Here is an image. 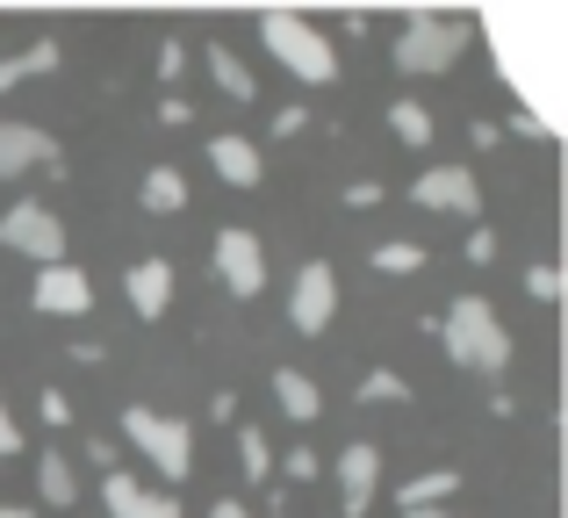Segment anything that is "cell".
Masks as SVG:
<instances>
[{"instance_id": "1", "label": "cell", "mask_w": 568, "mask_h": 518, "mask_svg": "<svg viewBox=\"0 0 568 518\" xmlns=\"http://www.w3.org/2000/svg\"><path fill=\"white\" fill-rule=\"evenodd\" d=\"M432 332L446 338V360L468 367V375H504L511 367V332H504V317L483 295H460L446 317H432Z\"/></svg>"}, {"instance_id": "2", "label": "cell", "mask_w": 568, "mask_h": 518, "mask_svg": "<svg viewBox=\"0 0 568 518\" xmlns=\"http://www.w3.org/2000/svg\"><path fill=\"white\" fill-rule=\"evenodd\" d=\"M123 439H130V447H138L166 483H187V468H194V425H187V418L152 410V404H130V410H123Z\"/></svg>"}, {"instance_id": "3", "label": "cell", "mask_w": 568, "mask_h": 518, "mask_svg": "<svg viewBox=\"0 0 568 518\" xmlns=\"http://www.w3.org/2000/svg\"><path fill=\"white\" fill-rule=\"evenodd\" d=\"M260 43L281 58V72H295L303 87L338 80V51H332V37H324L317 22H303V14H266V22H260Z\"/></svg>"}, {"instance_id": "4", "label": "cell", "mask_w": 568, "mask_h": 518, "mask_svg": "<svg viewBox=\"0 0 568 518\" xmlns=\"http://www.w3.org/2000/svg\"><path fill=\"white\" fill-rule=\"evenodd\" d=\"M475 22H454V14H403L396 29V72H446L460 51H468Z\"/></svg>"}, {"instance_id": "5", "label": "cell", "mask_w": 568, "mask_h": 518, "mask_svg": "<svg viewBox=\"0 0 568 518\" xmlns=\"http://www.w3.org/2000/svg\"><path fill=\"white\" fill-rule=\"evenodd\" d=\"M0 245L37 266H58L65 260V216L51 210V202H14L8 216H0Z\"/></svg>"}, {"instance_id": "6", "label": "cell", "mask_w": 568, "mask_h": 518, "mask_svg": "<svg viewBox=\"0 0 568 518\" xmlns=\"http://www.w3.org/2000/svg\"><path fill=\"white\" fill-rule=\"evenodd\" d=\"M209 266H216V281L237 295V303H252V295L266 288V245H260V231L223 224V231H216V253H209Z\"/></svg>"}, {"instance_id": "7", "label": "cell", "mask_w": 568, "mask_h": 518, "mask_svg": "<svg viewBox=\"0 0 568 518\" xmlns=\"http://www.w3.org/2000/svg\"><path fill=\"white\" fill-rule=\"evenodd\" d=\"M332 317H338V274H332V260H303V266H295V288H288V324L303 338H317Z\"/></svg>"}, {"instance_id": "8", "label": "cell", "mask_w": 568, "mask_h": 518, "mask_svg": "<svg viewBox=\"0 0 568 518\" xmlns=\"http://www.w3.org/2000/svg\"><path fill=\"white\" fill-rule=\"evenodd\" d=\"M29 309H37V317H87V309H94V281H87L72 260L37 266V281H29Z\"/></svg>"}, {"instance_id": "9", "label": "cell", "mask_w": 568, "mask_h": 518, "mask_svg": "<svg viewBox=\"0 0 568 518\" xmlns=\"http://www.w3.org/2000/svg\"><path fill=\"white\" fill-rule=\"evenodd\" d=\"M410 202L417 210H446V216H475L483 210V181L468 166H425L410 181Z\"/></svg>"}, {"instance_id": "10", "label": "cell", "mask_w": 568, "mask_h": 518, "mask_svg": "<svg viewBox=\"0 0 568 518\" xmlns=\"http://www.w3.org/2000/svg\"><path fill=\"white\" fill-rule=\"evenodd\" d=\"M37 166H65V152H58V138L51 130H37V123H0V181H22V173H37Z\"/></svg>"}, {"instance_id": "11", "label": "cell", "mask_w": 568, "mask_h": 518, "mask_svg": "<svg viewBox=\"0 0 568 518\" xmlns=\"http://www.w3.org/2000/svg\"><path fill=\"white\" fill-rule=\"evenodd\" d=\"M375 490H382V454L367 447V439L338 447V511H346V518H367Z\"/></svg>"}, {"instance_id": "12", "label": "cell", "mask_w": 568, "mask_h": 518, "mask_svg": "<svg viewBox=\"0 0 568 518\" xmlns=\"http://www.w3.org/2000/svg\"><path fill=\"white\" fill-rule=\"evenodd\" d=\"M101 505H109V518H181L173 490H144V483L123 476V468H109V476H101Z\"/></svg>"}, {"instance_id": "13", "label": "cell", "mask_w": 568, "mask_h": 518, "mask_svg": "<svg viewBox=\"0 0 568 518\" xmlns=\"http://www.w3.org/2000/svg\"><path fill=\"white\" fill-rule=\"evenodd\" d=\"M209 166H216V181L223 187H260V173H266V159H260V144L252 138H209Z\"/></svg>"}, {"instance_id": "14", "label": "cell", "mask_w": 568, "mask_h": 518, "mask_svg": "<svg viewBox=\"0 0 568 518\" xmlns=\"http://www.w3.org/2000/svg\"><path fill=\"white\" fill-rule=\"evenodd\" d=\"M123 288H130V309H138L144 324H159V317H166V303H173V266L166 260H138L123 274Z\"/></svg>"}, {"instance_id": "15", "label": "cell", "mask_w": 568, "mask_h": 518, "mask_svg": "<svg viewBox=\"0 0 568 518\" xmlns=\"http://www.w3.org/2000/svg\"><path fill=\"white\" fill-rule=\"evenodd\" d=\"M65 65V51H58V37H43V43H29V51H14V58H0V94H14V87H29V80H43V72H58Z\"/></svg>"}, {"instance_id": "16", "label": "cell", "mask_w": 568, "mask_h": 518, "mask_svg": "<svg viewBox=\"0 0 568 518\" xmlns=\"http://www.w3.org/2000/svg\"><path fill=\"white\" fill-rule=\"evenodd\" d=\"M454 497H460V476H454V468H425V476H410L396 490V505L403 511H446Z\"/></svg>"}, {"instance_id": "17", "label": "cell", "mask_w": 568, "mask_h": 518, "mask_svg": "<svg viewBox=\"0 0 568 518\" xmlns=\"http://www.w3.org/2000/svg\"><path fill=\"white\" fill-rule=\"evenodd\" d=\"M274 404H281V418L310 425V418L324 410V396H317V382H310L303 367H274Z\"/></svg>"}, {"instance_id": "18", "label": "cell", "mask_w": 568, "mask_h": 518, "mask_svg": "<svg viewBox=\"0 0 568 518\" xmlns=\"http://www.w3.org/2000/svg\"><path fill=\"white\" fill-rule=\"evenodd\" d=\"M209 80H216V94H231V101H252V94H260L252 65L231 51V43H209Z\"/></svg>"}, {"instance_id": "19", "label": "cell", "mask_w": 568, "mask_h": 518, "mask_svg": "<svg viewBox=\"0 0 568 518\" xmlns=\"http://www.w3.org/2000/svg\"><path fill=\"white\" fill-rule=\"evenodd\" d=\"M138 202L152 216H181L187 210V181H181V166H152L144 173V187H138Z\"/></svg>"}, {"instance_id": "20", "label": "cell", "mask_w": 568, "mask_h": 518, "mask_svg": "<svg viewBox=\"0 0 568 518\" xmlns=\"http://www.w3.org/2000/svg\"><path fill=\"white\" fill-rule=\"evenodd\" d=\"M388 130H396L410 152H425V144H432V109L410 101V94H396V101H388Z\"/></svg>"}, {"instance_id": "21", "label": "cell", "mask_w": 568, "mask_h": 518, "mask_svg": "<svg viewBox=\"0 0 568 518\" xmlns=\"http://www.w3.org/2000/svg\"><path fill=\"white\" fill-rule=\"evenodd\" d=\"M237 468H245V483H274V447L260 425H237Z\"/></svg>"}, {"instance_id": "22", "label": "cell", "mask_w": 568, "mask_h": 518, "mask_svg": "<svg viewBox=\"0 0 568 518\" xmlns=\"http://www.w3.org/2000/svg\"><path fill=\"white\" fill-rule=\"evenodd\" d=\"M37 490L51 497V505H72V497H80V476H72L65 454H43V461H37Z\"/></svg>"}, {"instance_id": "23", "label": "cell", "mask_w": 568, "mask_h": 518, "mask_svg": "<svg viewBox=\"0 0 568 518\" xmlns=\"http://www.w3.org/2000/svg\"><path fill=\"white\" fill-rule=\"evenodd\" d=\"M425 266V245H410V238H382L375 245V274H417Z\"/></svg>"}, {"instance_id": "24", "label": "cell", "mask_w": 568, "mask_h": 518, "mask_svg": "<svg viewBox=\"0 0 568 518\" xmlns=\"http://www.w3.org/2000/svg\"><path fill=\"white\" fill-rule=\"evenodd\" d=\"M361 404H410V382H403L396 367H375V375L361 382Z\"/></svg>"}, {"instance_id": "25", "label": "cell", "mask_w": 568, "mask_h": 518, "mask_svg": "<svg viewBox=\"0 0 568 518\" xmlns=\"http://www.w3.org/2000/svg\"><path fill=\"white\" fill-rule=\"evenodd\" d=\"M281 468H288V483H317L324 476V454L317 447H288V454H281Z\"/></svg>"}, {"instance_id": "26", "label": "cell", "mask_w": 568, "mask_h": 518, "mask_svg": "<svg viewBox=\"0 0 568 518\" xmlns=\"http://www.w3.org/2000/svg\"><path fill=\"white\" fill-rule=\"evenodd\" d=\"M526 295H532V303H555V295H561V266H526Z\"/></svg>"}, {"instance_id": "27", "label": "cell", "mask_w": 568, "mask_h": 518, "mask_svg": "<svg viewBox=\"0 0 568 518\" xmlns=\"http://www.w3.org/2000/svg\"><path fill=\"white\" fill-rule=\"evenodd\" d=\"M37 418L51 425V433H58V425H72V396H65V389H51V382H43V396H37Z\"/></svg>"}, {"instance_id": "28", "label": "cell", "mask_w": 568, "mask_h": 518, "mask_svg": "<svg viewBox=\"0 0 568 518\" xmlns=\"http://www.w3.org/2000/svg\"><path fill=\"white\" fill-rule=\"evenodd\" d=\"M152 65H159V80H181V65H187V43H181V37H166V43H159V58H152Z\"/></svg>"}, {"instance_id": "29", "label": "cell", "mask_w": 568, "mask_h": 518, "mask_svg": "<svg viewBox=\"0 0 568 518\" xmlns=\"http://www.w3.org/2000/svg\"><path fill=\"white\" fill-rule=\"evenodd\" d=\"M14 454H22V425H14L8 396H0V461H14Z\"/></svg>"}, {"instance_id": "30", "label": "cell", "mask_w": 568, "mask_h": 518, "mask_svg": "<svg viewBox=\"0 0 568 518\" xmlns=\"http://www.w3.org/2000/svg\"><path fill=\"white\" fill-rule=\"evenodd\" d=\"M303 123H310V109H303V101H288V109L274 115V138H295V130H303Z\"/></svg>"}, {"instance_id": "31", "label": "cell", "mask_w": 568, "mask_h": 518, "mask_svg": "<svg viewBox=\"0 0 568 518\" xmlns=\"http://www.w3.org/2000/svg\"><path fill=\"white\" fill-rule=\"evenodd\" d=\"M159 123H166V130H181V123H194V109H187L181 94H166V101H159Z\"/></svg>"}, {"instance_id": "32", "label": "cell", "mask_w": 568, "mask_h": 518, "mask_svg": "<svg viewBox=\"0 0 568 518\" xmlns=\"http://www.w3.org/2000/svg\"><path fill=\"white\" fill-rule=\"evenodd\" d=\"M346 202H353V210H375V202H382V181H353Z\"/></svg>"}, {"instance_id": "33", "label": "cell", "mask_w": 568, "mask_h": 518, "mask_svg": "<svg viewBox=\"0 0 568 518\" xmlns=\"http://www.w3.org/2000/svg\"><path fill=\"white\" fill-rule=\"evenodd\" d=\"M468 260L489 266V260H497V238H489V231H475V238H468Z\"/></svg>"}, {"instance_id": "34", "label": "cell", "mask_w": 568, "mask_h": 518, "mask_svg": "<svg viewBox=\"0 0 568 518\" xmlns=\"http://www.w3.org/2000/svg\"><path fill=\"white\" fill-rule=\"evenodd\" d=\"M511 130H518V138H532V144H547V123H540V115H511Z\"/></svg>"}, {"instance_id": "35", "label": "cell", "mask_w": 568, "mask_h": 518, "mask_svg": "<svg viewBox=\"0 0 568 518\" xmlns=\"http://www.w3.org/2000/svg\"><path fill=\"white\" fill-rule=\"evenodd\" d=\"M209 518H252V511L237 505V497H216V511H209Z\"/></svg>"}, {"instance_id": "36", "label": "cell", "mask_w": 568, "mask_h": 518, "mask_svg": "<svg viewBox=\"0 0 568 518\" xmlns=\"http://www.w3.org/2000/svg\"><path fill=\"white\" fill-rule=\"evenodd\" d=\"M0 518H37V511H29V505H0Z\"/></svg>"}, {"instance_id": "37", "label": "cell", "mask_w": 568, "mask_h": 518, "mask_svg": "<svg viewBox=\"0 0 568 518\" xmlns=\"http://www.w3.org/2000/svg\"><path fill=\"white\" fill-rule=\"evenodd\" d=\"M403 518H454V511H403Z\"/></svg>"}]
</instances>
